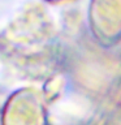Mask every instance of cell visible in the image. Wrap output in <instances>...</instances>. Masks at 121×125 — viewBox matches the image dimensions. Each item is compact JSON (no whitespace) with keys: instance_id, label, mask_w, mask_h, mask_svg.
Here are the masks:
<instances>
[{"instance_id":"obj_1","label":"cell","mask_w":121,"mask_h":125,"mask_svg":"<svg viewBox=\"0 0 121 125\" xmlns=\"http://www.w3.org/2000/svg\"><path fill=\"white\" fill-rule=\"evenodd\" d=\"M44 103L38 90L21 87L8 96L0 116L1 125H42Z\"/></svg>"},{"instance_id":"obj_2","label":"cell","mask_w":121,"mask_h":125,"mask_svg":"<svg viewBox=\"0 0 121 125\" xmlns=\"http://www.w3.org/2000/svg\"><path fill=\"white\" fill-rule=\"evenodd\" d=\"M44 1H48V3H61V1H65V0H44Z\"/></svg>"}]
</instances>
